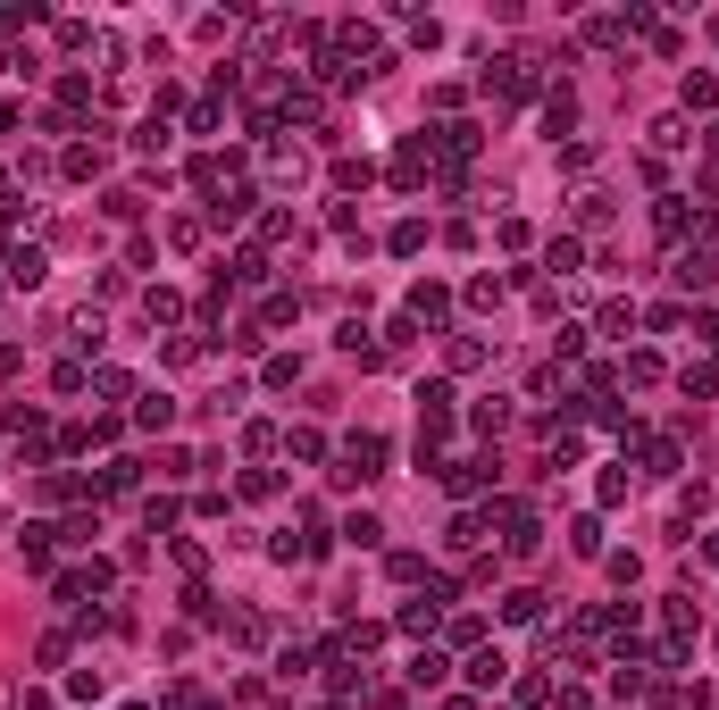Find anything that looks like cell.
I'll return each mask as SVG.
<instances>
[{
  "instance_id": "1",
  "label": "cell",
  "mask_w": 719,
  "mask_h": 710,
  "mask_svg": "<svg viewBox=\"0 0 719 710\" xmlns=\"http://www.w3.org/2000/svg\"><path fill=\"white\" fill-rule=\"evenodd\" d=\"M452 318V293L444 284H410V326H444Z\"/></svg>"
},
{
  "instance_id": "23",
  "label": "cell",
  "mask_w": 719,
  "mask_h": 710,
  "mask_svg": "<svg viewBox=\"0 0 719 710\" xmlns=\"http://www.w3.org/2000/svg\"><path fill=\"white\" fill-rule=\"evenodd\" d=\"M477 535H485V527H477V518H469V510H460V518H452V527H444V543H452V552H469V543H477Z\"/></svg>"
},
{
  "instance_id": "20",
  "label": "cell",
  "mask_w": 719,
  "mask_h": 710,
  "mask_svg": "<svg viewBox=\"0 0 719 710\" xmlns=\"http://www.w3.org/2000/svg\"><path fill=\"white\" fill-rule=\"evenodd\" d=\"M602 335H636V301H611V310H602Z\"/></svg>"
},
{
  "instance_id": "16",
  "label": "cell",
  "mask_w": 719,
  "mask_h": 710,
  "mask_svg": "<svg viewBox=\"0 0 719 710\" xmlns=\"http://www.w3.org/2000/svg\"><path fill=\"white\" fill-rule=\"evenodd\" d=\"M569 552H586V560L602 552V518H577V527H569Z\"/></svg>"
},
{
  "instance_id": "19",
  "label": "cell",
  "mask_w": 719,
  "mask_h": 710,
  "mask_svg": "<svg viewBox=\"0 0 719 710\" xmlns=\"http://www.w3.org/2000/svg\"><path fill=\"white\" fill-rule=\"evenodd\" d=\"M67 176H101V142H76V151H67Z\"/></svg>"
},
{
  "instance_id": "29",
  "label": "cell",
  "mask_w": 719,
  "mask_h": 710,
  "mask_svg": "<svg viewBox=\"0 0 719 710\" xmlns=\"http://www.w3.org/2000/svg\"><path fill=\"white\" fill-rule=\"evenodd\" d=\"M561 710H594V694H561Z\"/></svg>"
},
{
  "instance_id": "6",
  "label": "cell",
  "mask_w": 719,
  "mask_h": 710,
  "mask_svg": "<svg viewBox=\"0 0 719 710\" xmlns=\"http://www.w3.org/2000/svg\"><path fill=\"white\" fill-rule=\"evenodd\" d=\"M502 619H510V627H536V619H544V594H527V585H519V594H502Z\"/></svg>"
},
{
  "instance_id": "5",
  "label": "cell",
  "mask_w": 719,
  "mask_h": 710,
  "mask_svg": "<svg viewBox=\"0 0 719 710\" xmlns=\"http://www.w3.org/2000/svg\"><path fill=\"white\" fill-rule=\"evenodd\" d=\"M502 677H510V660H502L494 644H477V652H469V685H502Z\"/></svg>"
},
{
  "instance_id": "17",
  "label": "cell",
  "mask_w": 719,
  "mask_h": 710,
  "mask_svg": "<svg viewBox=\"0 0 719 710\" xmlns=\"http://www.w3.org/2000/svg\"><path fill=\"white\" fill-rule=\"evenodd\" d=\"M17 552H26V568H42V560H51V527H26V535H17Z\"/></svg>"
},
{
  "instance_id": "4",
  "label": "cell",
  "mask_w": 719,
  "mask_h": 710,
  "mask_svg": "<svg viewBox=\"0 0 719 710\" xmlns=\"http://www.w3.org/2000/svg\"><path fill=\"white\" fill-rule=\"evenodd\" d=\"M251 201H260L251 184H235V193H210V218H218V226H235V218H251Z\"/></svg>"
},
{
  "instance_id": "13",
  "label": "cell",
  "mask_w": 719,
  "mask_h": 710,
  "mask_svg": "<svg viewBox=\"0 0 719 710\" xmlns=\"http://www.w3.org/2000/svg\"><path fill=\"white\" fill-rule=\"evenodd\" d=\"M385 243H393V251H402V259H410V251H427V226H419V218H402V226H393V234H385Z\"/></svg>"
},
{
  "instance_id": "22",
  "label": "cell",
  "mask_w": 719,
  "mask_h": 710,
  "mask_svg": "<svg viewBox=\"0 0 719 710\" xmlns=\"http://www.w3.org/2000/svg\"><path fill=\"white\" fill-rule=\"evenodd\" d=\"M686 142H694V134L678 126V117H661V126H653V151H686Z\"/></svg>"
},
{
  "instance_id": "12",
  "label": "cell",
  "mask_w": 719,
  "mask_h": 710,
  "mask_svg": "<svg viewBox=\"0 0 719 710\" xmlns=\"http://www.w3.org/2000/svg\"><path fill=\"white\" fill-rule=\"evenodd\" d=\"M678 393H686V401H711V393H719V368H686Z\"/></svg>"
},
{
  "instance_id": "26",
  "label": "cell",
  "mask_w": 719,
  "mask_h": 710,
  "mask_svg": "<svg viewBox=\"0 0 719 710\" xmlns=\"http://www.w3.org/2000/svg\"><path fill=\"white\" fill-rule=\"evenodd\" d=\"M235 284H268V259L260 251H235Z\"/></svg>"
},
{
  "instance_id": "21",
  "label": "cell",
  "mask_w": 719,
  "mask_h": 710,
  "mask_svg": "<svg viewBox=\"0 0 719 710\" xmlns=\"http://www.w3.org/2000/svg\"><path fill=\"white\" fill-rule=\"evenodd\" d=\"M611 218V193H577V226H602Z\"/></svg>"
},
{
  "instance_id": "24",
  "label": "cell",
  "mask_w": 719,
  "mask_h": 710,
  "mask_svg": "<svg viewBox=\"0 0 719 710\" xmlns=\"http://www.w3.org/2000/svg\"><path fill=\"white\" fill-rule=\"evenodd\" d=\"M134 418H143V426H168V418H176V401H168V393H143V410H134Z\"/></svg>"
},
{
  "instance_id": "18",
  "label": "cell",
  "mask_w": 719,
  "mask_h": 710,
  "mask_svg": "<svg viewBox=\"0 0 719 710\" xmlns=\"http://www.w3.org/2000/svg\"><path fill=\"white\" fill-rule=\"evenodd\" d=\"M9 284H42V251H9Z\"/></svg>"
},
{
  "instance_id": "9",
  "label": "cell",
  "mask_w": 719,
  "mask_h": 710,
  "mask_svg": "<svg viewBox=\"0 0 719 710\" xmlns=\"http://www.w3.org/2000/svg\"><path fill=\"white\" fill-rule=\"evenodd\" d=\"M143 310H151V326H168V318H184V301L168 293V284H151V293H143Z\"/></svg>"
},
{
  "instance_id": "8",
  "label": "cell",
  "mask_w": 719,
  "mask_h": 710,
  "mask_svg": "<svg viewBox=\"0 0 719 710\" xmlns=\"http://www.w3.org/2000/svg\"><path fill=\"white\" fill-rule=\"evenodd\" d=\"M544 126H552V134H569V126H577V92H569V84L544 101Z\"/></svg>"
},
{
  "instance_id": "14",
  "label": "cell",
  "mask_w": 719,
  "mask_h": 710,
  "mask_svg": "<svg viewBox=\"0 0 719 710\" xmlns=\"http://www.w3.org/2000/svg\"><path fill=\"white\" fill-rule=\"evenodd\" d=\"M444 669H452L444 652H419V660H410V685H444Z\"/></svg>"
},
{
  "instance_id": "27",
  "label": "cell",
  "mask_w": 719,
  "mask_h": 710,
  "mask_svg": "<svg viewBox=\"0 0 719 710\" xmlns=\"http://www.w3.org/2000/svg\"><path fill=\"white\" fill-rule=\"evenodd\" d=\"M678 284H711V251H686L678 259Z\"/></svg>"
},
{
  "instance_id": "25",
  "label": "cell",
  "mask_w": 719,
  "mask_h": 710,
  "mask_svg": "<svg viewBox=\"0 0 719 710\" xmlns=\"http://www.w3.org/2000/svg\"><path fill=\"white\" fill-rule=\"evenodd\" d=\"M719 101V76H686V109H711Z\"/></svg>"
},
{
  "instance_id": "11",
  "label": "cell",
  "mask_w": 719,
  "mask_h": 710,
  "mask_svg": "<svg viewBox=\"0 0 719 710\" xmlns=\"http://www.w3.org/2000/svg\"><path fill=\"white\" fill-rule=\"evenodd\" d=\"M469 426H477V435H502V426H510V401H477Z\"/></svg>"
},
{
  "instance_id": "3",
  "label": "cell",
  "mask_w": 719,
  "mask_h": 710,
  "mask_svg": "<svg viewBox=\"0 0 719 710\" xmlns=\"http://www.w3.org/2000/svg\"><path fill=\"white\" fill-rule=\"evenodd\" d=\"M343 543H360V552H377V543H385V518H377V510H352V518H343Z\"/></svg>"
},
{
  "instance_id": "10",
  "label": "cell",
  "mask_w": 719,
  "mask_h": 710,
  "mask_svg": "<svg viewBox=\"0 0 719 710\" xmlns=\"http://www.w3.org/2000/svg\"><path fill=\"white\" fill-rule=\"evenodd\" d=\"M485 360H494V351H485V335H460V343H452V368H460V376L485 368Z\"/></svg>"
},
{
  "instance_id": "15",
  "label": "cell",
  "mask_w": 719,
  "mask_h": 710,
  "mask_svg": "<svg viewBox=\"0 0 719 710\" xmlns=\"http://www.w3.org/2000/svg\"><path fill=\"white\" fill-rule=\"evenodd\" d=\"M544 259H552V268L569 276V268H577V259H586V251H577V234H552V243H544Z\"/></svg>"
},
{
  "instance_id": "7",
  "label": "cell",
  "mask_w": 719,
  "mask_h": 710,
  "mask_svg": "<svg viewBox=\"0 0 719 710\" xmlns=\"http://www.w3.org/2000/svg\"><path fill=\"white\" fill-rule=\"evenodd\" d=\"M301 168H310V159H301L293 142H276V151H268V176H276V184H301Z\"/></svg>"
},
{
  "instance_id": "2",
  "label": "cell",
  "mask_w": 719,
  "mask_h": 710,
  "mask_svg": "<svg viewBox=\"0 0 719 710\" xmlns=\"http://www.w3.org/2000/svg\"><path fill=\"white\" fill-rule=\"evenodd\" d=\"M435 477H444L452 493H477V485H494V468H485V460H444Z\"/></svg>"
},
{
  "instance_id": "28",
  "label": "cell",
  "mask_w": 719,
  "mask_h": 710,
  "mask_svg": "<svg viewBox=\"0 0 719 710\" xmlns=\"http://www.w3.org/2000/svg\"><path fill=\"white\" fill-rule=\"evenodd\" d=\"M0 710H51V694H26V685H9V694H0Z\"/></svg>"
}]
</instances>
